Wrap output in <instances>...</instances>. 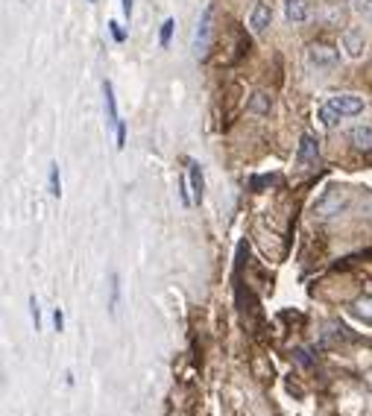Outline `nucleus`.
Wrapping results in <instances>:
<instances>
[{"label": "nucleus", "mask_w": 372, "mask_h": 416, "mask_svg": "<svg viewBox=\"0 0 372 416\" xmlns=\"http://www.w3.org/2000/svg\"><path fill=\"white\" fill-rule=\"evenodd\" d=\"M349 141L358 150H372V126H355L349 132Z\"/></svg>", "instance_id": "9d476101"}, {"label": "nucleus", "mask_w": 372, "mask_h": 416, "mask_svg": "<svg viewBox=\"0 0 372 416\" xmlns=\"http://www.w3.org/2000/svg\"><path fill=\"white\" fill-rule=\"evenodd\" d=\"M317 158H320V144H317V138L305 132V135L299 138V147H296V167H311V165H317Z\"/></svg>", "instance_id": "20e7f679"}, {"label": "nucleus", "mask_w": 372, "mask_h": 416, "mask_svg": "<svg viewBox=\"0 0 372 416\" xmlns=\"http://www.w3.org/2000/svg\"><path fill=\"white\" fill-rule=\"evenodd\" d=\"M124 15H126V18L132 15V0H124Z\"/></svg>", "instance_id": "4be33fe9"}, {"label": "nucleus", "mask_w": 372, "mask_h": 416, "mask_svg": "<svg viewBox=\"0 0 372 416\" xmlns=\"http://www.w3.org/2000/svg\"><path fill=\"white\" fill-rule=\"evenodd\" d=\"M270 24H272V6L267 4V0H258L256 9H252V15H249V27L256 35H264L270 30Z\"/></svg>", "instance_id": "423d86ee"}, {"label": "nucleus", "mask_w": 372, "mask_h": 416, "mask_svg": "<svg viewBox=\"0 0 372 416\" xmlns=\"http://www.w3.org/2000/svg\"><path fill=\"white\" fill-rule=\"evenodd\" d=\"M208 42H211V9L203 12V21L197 27V38H193V50H197V56L208 53Z\"/></svg>", "instance_id": "6e6552de"}, {"label": "nucleus", "mask_w": 372, "mask_h": 416, "mask_svg": "<svg viewBox=\"0 0 372 416\" xmlns=\"http://www.w3.org/2000/svg\"><path fill=\"white\" fill-rule=\"evenodd\" d=\"M88 4H97V0H88Z\"/></svg>", "instance_id": "5701e85b"}, {"label": "nucleus", "mask_w": 372, "mask_h": 416, "mask_svg": "<svg viewBox=\"0 0 372 416\" xmlns=\"http://www.w3.org/2000/svg\"><path fill=\"white\" fill-rule=\"evenodd\" d=\"M50 194H53V196L62 194V179H59V165H50Z\"/></svg>", "instance_id": "2eb2a0df"}, {"label": "nucleus", "mask_w": 372, "mask_h": 416, "mask_svg": "<svg viewBox=\"0 0 372 416\" xmlns=\"http://www.w3.org/2000/svg\"><path fill=\"white\" fill-rule=\"evenodd\" d=\"M124 144H126V126H124V124H117V147L124 150Z\"/></svg>", "instance_id": "a211bd4d"}, {"label": "nucleus", "mask_w": 372, "mask_h": 416, "mask_svg": "<svg viewBox=\"0 0 372 416\" xmlns=\"http://www.w3.org/2000/svg\"><path fill=\"white\" fill-rule=\"evenodd\" d=\"M173 27H176L173 18H167V21L162 24V47H167V44H170V32H173Z\"/></svg>", "instance_id": "dca6fc26"}, {"label": "nucleus", "mask_w": 372, "mask_h": 416, "mask_svg": "<svg viewBox=\"0 0 372 416\" xmlns=\"http://www.w3.org/2000/svg\"><path fill=\"white\" fill-rule=\"evenodd\" d=\"M343 50H346L349 59H361L366 53V35H364V30H358V27L343 30Z\"/></svg>", "instance_id": "39448f33"}, {"label": "nucleus", "mask_w": 372, "mask_h": 416, "mask_svg": "<svg viewBox=\"0 0 372 416\" xmlns=\"http://www.w3.org/2000/svg\"><path fill=\"white\" fill-rule=\"evenodd\" d=\"M343 206H346V188H340V185H328V188L323 191V196L314 203V217H317V220H328V217L340 214Z\"/></svg>", "instance_id": "f257e3e1"}, {"label": "nucleus", "mask_w": 372, "mask_h": 416, "mask_svg": "<svg viewBox=\"0 0 372 416\" xmlns=\"http://www.w3.org/2000/svg\"><path fill=\"white\" fill-rule=\"evenodd\" d=\"M352 314L361 316L364 323H372V293H366V296H361V299L352 302Z\"/></svg>", "instance_id": "f8f14e48"}, {"label": "nucleus", "mask_w": 372, "mask_h": 416, "mask_svg": "<svg viewBox=\"0 0 372 416\" xmlns=\"http://www.w3.org/2000/svg\"><path fill=\"white\" fill-rule=\"evenodd\" d=\"M328 106L335 109L340 117H355L364 112V97L358 94H335V97H328Z\"/></svg>", "instance_id": "7ed1b4c3"}, {"label": "nucleus", "mask_w": 372, "mask_h": 416, "mask_svg": "<svg viewBox=\"0 0 372 416\" xmlns=\"http://www.w3.org/2000/svg\"><path fill=\"white\" fill-rule=\"evenodd\" d=\"M188 179H191V194H193V203H203V170L197 162H191L188 158Z\"/></svg>", "instance_id": "1a4fd4ad"}, {"label": "nucleus", "mask_w": 372, "mask_h": 416, "mask_svg": "<svg viewBox=\"0 0 372 416\" xmlns=\"http://www.w3.org/2000/svg\"><path fill=\"white\" fill-rule=\"evenodd\" d=\"M305 62H308L311 71H320V73H323V71H335V68L340 65V53L331 47V44H325V42H317V44L308 47Z\"/></svg>", "instance_id": "f03ea898"}, {"label": "nucleus", "mask_w": 372, "mask_h": 416, "mask_svg": "<svg viewBox=\"0 0 372 416\" xmlns=\"http://www.w3.org/2000/svg\"><path fill=\"white\" fill-rule=\"evenodd\" d=\"M317 117H320V124H323V126H325V129H331V126H335V124H337V121H340V114H337V112H335V109H331V106H328V103H325V106H320V109H317Z\"/></svg>", "instance_id": "4468645a"}, {"label": "nucleus", "mask_w": 372, "mask_h": 416, "mask_svg": "<svg viewBox=\"0 0 372 416\" xmlns=\"http://www.w3.org/2000/svg\"><path fill=\"white\" fill-rule=\"evenodd\" d=\"M109 27H112V35H114V42H124V30H121V24H117V21H112Z\"/></svg>", "instance_id": "412c9836"}, {"label": "nucleus", "mask_w": 372, "mask_h": 416, "mask_svg": "<svg viewBox=\"0 0 372 416\" xmlns=\"http://www.w3.org/2000/svg\"><path fill=\"white\" fill-rule=\"evenodd\" d=\"M270 109H272V97L270 94H264V91L252 94V100H249V112L252 114H270Z\"/></svg>", "instance_id": "ddd939ff"}, {"label": "nucleus", "mask_w": 372, "mask_h": 416, "mask_svg": "<svg viewBox=\"0 0 372 416\" xmlns=\"http://www.w3.org/2000/svg\"><path fill=\"white\" fill-rule=\"evenodd\" d=\"M53 323H56V331H62L65 328V314L56 308V314H53Z\"/></svg>", "instance_id": "6ab92c4d"}, {"label": "nucleus", "mask_w": 372, "mask_h": 416, "mask_svg": "<svg viewBox=\"0 0 372 416\" xmlns=\"http://www.w3.org/2000/svg\"><path fill=\"white\" fill-rule=\"evenodd\" d=\"M103 97H106V112H109V124H112V126H117V124H121V117H117V103H114V85L109 83V79L103 83Z\"/></svg>", "instance_id": "9b49d317"}, {"label": "nucleus", "mask_w": 372, "mask_h": 416, "mask_svg": "<svg viewBox=\"0 0 372 416\" xmlns=\"http://www.w3.org/2000/svg\"><path fill=\"white\" fill-rule=\"evenodd\" d=\"M284 18L290 24H305L311 18V4L308 0H284Z\"/></svg>", "instance_id": "0eeeda50"}, {"label": "nucleus", "mask_w": 372, "mask_h": 416, "mask_svg": "<svg viewBox=\"0 0 372 416\" xmlns=\"http://www.w3.org/2000/svg\"><path fill=\"white\" fill-rule=\"evenodd\" d=\"M355 9L369 15V12H372V0H355Z\"/></svg>", "instance_id": "aec40b11"}, {"label": "nucleus", "mask_w": 372, "mask_h": 416, "mask_svg": "<svg viewBox=\"0 0 372 416\" xmlns=\"http://www.w3.org/2000/svg\"><path fill=\"white\" fill-rule=\"evenodd\" d=\"M30 311H32V323H35V331H38V328H42V308H38V299H35V296L30 299Z\"/></svg>", "instance_id": "f3484780"}]
</instances>
